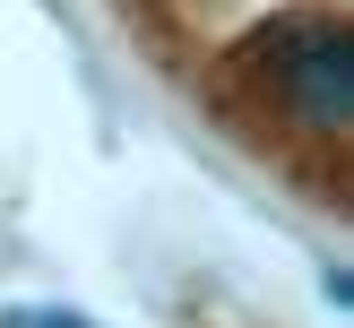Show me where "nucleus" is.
<instances>
[{
	"instance_id": "obj_1",
	"label": "nucleus",
	"mask_w": 354,
	"mask_h": 328,
	"mask_svg": "<svg viewBox=\"0 0 354 328\" xmlns=\"http://www.w3.org/2000/svg\"><path fill=\"white\" fill-rule=\"evenodd\" d=\"M234 69L294 130H311V138H346L354 130V35H346L337 9H294L277 26H259Z\"/></svg>"
},
{
	"instance_id": "obj_2",
	"label": "nucleus",
	"mask_w": 354,
	"mask_h": 328,
	"mask_svg": "<svg viewBox=\"0 0 354 328\" xmlns=\"http://www.w3.org/2000/svg\"><path fill=\"white\" fill-rule=\"evenodd\" d=\"M0 328H95V320L86 311H61V302H9Z\"/></svg>"
}]
</instances>
